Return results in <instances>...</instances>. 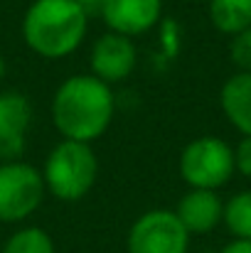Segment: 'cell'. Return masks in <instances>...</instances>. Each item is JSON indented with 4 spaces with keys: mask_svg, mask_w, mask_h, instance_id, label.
I'll use <instances>...</instances> for the list:
<instances>
[{
    "mask_svg": "<svg viewBox=\"0 0 251 253\" xmlns=\"http://www.w3.org/2000/svg\"><path fill=\"white\" fill-rule=\"evenodd\" d=\"M234 172V148L217 135H200L180 153V177L190 189L217 192L232 179Z\"/></svg>",
    "mask_w": 251,
    "mask_h": 253,
    "instance_id": "obj_4",
    "label": "cell"
},
{
    "mask_svg": "<svg viewBox=\"0 0 251 253\" xmlns=\"http://www.w3.org/2000/svg\"><path fill=\"white\" fill-rule=\"evenodd\" d=\"M229 57H232V62H234V67H237L239 72L251 74V27L232 37Z\"/></svg>",
    "mask_w": 251,
    "mask_h": 253,
    "instance_id": "obj_15",
    "label": "cell"
},
{
    "mask_svg": "<svg viewBox=\"0 0 251 253\" xmlns=\"http://www.w3.org/2000/svg\"><path fill=\"white\" fill-rule=\"evenodd\" d=\"M47 194L42 169L22 160L0 165V221L17 224L32 216Z\"/></svg>",
    "mask_w": 251,
    "mask_h": 253,
    "instance_id": "obj_5",
    "label": "cell"
},
{
    "mask_svg": "<svg viewBox=\"0 0 251 253\" xmlns=\"http://www.w3.org/2000/svg\"><path fill=\"white\" fill-rule=\"evenodd\" d=\"M234 165H237V172L251 177V138H242L239 145L234 148Z\"/></svg>",
    "mask_w": 251,
    "mask_h": 253,
    "instance_id": "obj_16",
    "label": "cell"
},
{
    "mask_svg": "<svg viewBox=\"0 0 251 253\" xmlns=\"http://www.w3.org/2000/svg\"><path fill=\"white\" fill-rule=\"evenodd\" d=\"M47 192L59 202H79L84 199L99 177V158L89 143L59 140L42 168Z\"/></svg>",
    "mask_w": 251,
    "mask_h": 253,
    "instance_id": "obj_3",
    "label": "cell"
},
{
    "mask_svg": "<svg viewBox=\"0 0 251 253\" xmlns=\"http://www.w3.org/2000/svg\"><path fill=\"white\" fill-rule=\"evenodd\" d=\"M136 64H138V49L133 40L116 32L101 35L89 54V69H91L89 74H94L108 86L126 82L133 74Z\"/></svg>",
    "mask_w": 251,
    "mask_h": 253,
    "instance_id": "obj_7",
    "label": "cell"
},
{
    "mask_svg": "<svg viewBox=\"0 0 251 253\" xmlns=\"http://www.w3.org/2000/svg\"><path fill=\"white\" fill-rule=\"evenodd\" d=\"M74 2H79L84 7V12L91 17V15H101V7H103L106 0H74Z\"/></svg>",
    "mask_w": 251,
    "mask_h": 253,
    "instance_id": "obj_18",
    "label": "cell"
},
{
    "mask_svg": "<svg viewBox=\"0 0 251 253\" xmlns=\"http://www.w3.org/2000/svg\"><path fill=\"white\" fill-rule=\"evenodd\" d=\"M219 106L242 138H251V74L237 72L229 77L219 91Z\"/></svg>",
    "mask_w": 251,
    "mask_h": 253,
    "instance_id": "obj_11",
    "label": "cell"
},
{
    "mask_svg": "<svg viewBox=\"0 0 251 253\" xmlns=\"http://www.w3.org/2000/svg\"><path fill=\"white\" fill-rule=\"evenodd\" d=\"M219 253H251V241H244V239H234L229 241Z\"/></svg>",
    "mask_w": 251,
    "mask_h": 253,
    "instance_id": "obj_17",
    "label": "cell"
},
{
    "mask_svg": "<svg viewBox=\"0 0 251 253\" xmlns=\"http://www.w3.org/2000/svg\"><path fill=\"white\" fill-rule=\"evenodd\" d=\"M209 20L222 35H239L251 27V0H209Z\"/></svg>",
    "mask_w": 251,
    "mask_h": 253,
    "instance_id": "obj_12",
    "label": "cell"
},
{
    "mask_svg": "<svg viewBox=\"0 0 251 253\" xmlns=\"http://www.w3.org/2000/svg\"><path fill=\"white\" fill-rule=\"evenodd\" d=\"M113 88L94 74H74L57 86L52 96V123L62 140L94 143L113 123Z\"/></svg>",
    "mask_w": 251,
    "mask_h": 253,
    "instance_id": "obj_1",
    "label": "cell"
},
{
    "mask_svg": "<svg viewBox=\"0 0 251 253\" xmlns=\"http://www.w3.org/2000/svg\"><path fill=\"white\" fill-rule=\"evenodd\" d=\"M222 224L229 229L234 239L251 241V189H242L224 202Z\"/></svg>",
    "mask_w": 251,
    "mask_h": 253,
    "instance_id": "obj_13",
    "label": "cell"
},
{
    "mask_svg": "<svg viewBox=\"0 0 251 253\" xmlns=\"http://www.w3.org/2000/svg\"><path fill=\"white\" fill-rule=\"evenodd\" d=\"M163 15V0H106L101 7V20L108 32L138 37L151 32Z\"/></svg>",
    "mask_w": 251,
    "mask_h": 253,
    "instance_id": "obj_9",
    "label": "cell"
},
{
    "mask_svg": "<svg viewBox=\"0 0 251 253\" xmlns=\"http://www.w3.org/2000/svg\"><path fill=\"white\" fill-rule=\"evenodd\" d=\"M2 74H5V59H2V54H0V79H2Z\"/></svg>",
    "mask_w": 251,
    "mask_h": 253,
    "instance_id": "obj_19",
    "label": "cell"
},
{
    "mask_svg": "<svg viewBox=\"0 0 251 253\" xmlns=\"http://www.w3.org/2000/svg\"><path fill=\"white\" fill-rule=\"evenodd\" d=\"M0 253H57L52 236L40 229V226H25L20 231H15Z\"/></svg>",
    "mask_w": 251,
    "mask_h": 253,
    "instance_id": "obj_14",
    "label": "cell"
},
{
    "mask_svg": "<svg viewBox=\"0 0 251 253\" xmlns=\"http://www.w3.org/2000/svg\"><path fill=\"white\" fill-rule=\"evenodd\" d=\"M182 226L192 234H209L224 219V202L214 189H187L175 209Z\"/></svg>",
    "mask_w": 251,
    "mask_h": 253,
    "instance_id": "obj_10",
    "label": "cell"
},
{
    "mask_svg": "<svg viewBox=\"0 0 251 253\" xmlns=\"http://www.w3.org/2000/svg\"><path fill=\"white\" fill-rule=\"evenodd\" d=\"M126 249L128 253H187L190 231L182 226L175 211L151 209L128 229Z\"/></svg>",
    "mask_w": 251,
    "mask_h": 253,
    "instance_id": "obj_6",
    "label": "cell"
},
{
    "mask_svg": "<svg viewBox=\"0 0 251 253\" xmlns=\"http://www.w3.org/2000/svg\"><path fill=\"white\" fill-rule=\"evenodd\" d=\"M32 123V103L22 91H0V158L20 160Z\"/></svg>",
    "mask_w": 251,
    "mask_h": 253,
    "instance_id": "obj_8",
    "label": "cell"
},
{
    "mask_svg": "<svg viewBox=\"0 0 251 253\" xmlns=\"http://www.w3.org/2000/svg\"><path fill=\"white\" fill-rule=\"evenodd\" d=\"M89 15L74 0H32L22 17L25 44L45 59H64L82 47Z\"/></svg>",
    "mask_w": 251,
    "mask_h": 253,
    "instance_id": "obj_2",
    "label": "cell"
}]
</instances>
